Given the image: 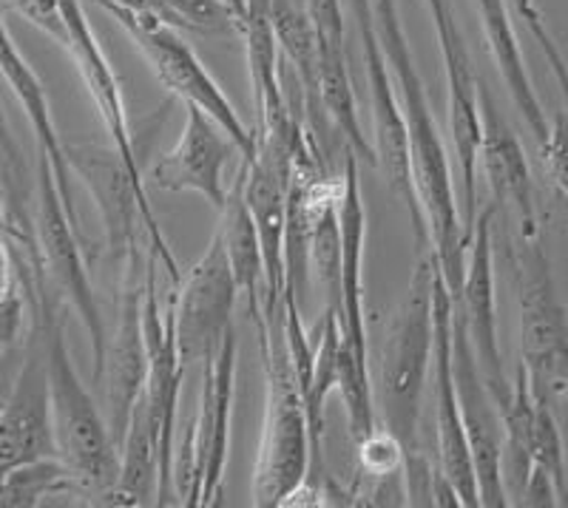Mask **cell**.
I'll list each match as a JSON object with an SVG mask.
<instances>
[{"mask_svg": "<svg viewBox=\"0 0 568 508\" xmlns=\"http://www.w3.org/2000/svg\"><path fill=\"white\" fill-rule=\"evenodd\" d=\"M0 3L12 7L20 18H27L32 27H38L40 32L58 40L65 49V43H69V29H65L63 0H0Z\"/></svg>", "mask_w": 568, "mask_h": 508, "instance_id": "29", "label": "cell"}, {"mask_svg": "<svg viewBox=\"0 0 568 508\" xmlns=\"http://www.w3.org/2000/svg\"><path fill=\"white\" fill-rule=\"evenodd\" d=\"M373 14L384 54H387L389 71H393L395 85H398L404 120H407L415 191H418L420 211H424L426 227H429V242H433V251L440 262L446 287H449L453 298H458L460 287H464L466 251H469V245H466L464 225H460L458 193H455L449 156H446L444 140H440L438 123H435L433 116V105H429V96H426L424 80H420L418 69H415L407 32L400 27L395 0H375Z\"/></svg>", "mask_w": 568, "mask_h": 508, "instance_id": "1", "label": "cell"}, {"mask_svg": "<svg viewBox=\"0 0 568 508\" xmlns=\"http://www.w3.org/2000/svg\"><path fill=\"white\" fill-rule=\"evenodd\" d=\"M429 14H433V23H435V32L440 34L446 32L449 27H455V18H453V9H449V0H424Z\"/></svg>", "mask_w": 568, "mask_h": 508, "instance_id": "32", "label": "cell"}, {"mask_svg": "<svg viewBox=\"0 0 568 508\" xmlns=\"http://www.w3.org/2000/svg\"><path fill=\"white\" fill-rule=\"evenodd\" d=\"M446 65V111H449V140L460 171V225L466 245L471 242L475 220H478V165H480V94L478 80L471 78L469 52L464 45L458 23L438 38Z\"/></svg>", "mask_w": 568, "mask_h": 508, "instance_id": "19", "label": "cell"}, {"mask_svg": "<svg viewBox=\"0 0 568 508\" xmlns=\"http://www.w3.org/2000/svg\"><path fill=\"white\" fill-rule=\"evenodd\" d=\"M83 497L78 477L60 457H43L34 464L20 466L0 480V506L3 508H32L45 497Z\"/></svg>", "mask_w": 568, "mask_h": 508, "instance_id": "27", "label": "cell"}, {"mask_svg": "<svg viewBox=\"0 0 568 508\" xmlns=\"http://www.w3.org/2000/svg\"><path fill=\"white\" fill-rule=\"evenodd\" d=\"M353 18L358 23V38L364 49V69H367L369 100H373V134H375V167L382 171L393 196L407 207L409 225H413L415 242L420 251L433 247L429 227H426L424 211H420L418 191H415L413 156H409V134L404 109L393 89V71H389L387 54H384L382 38L375 29V14L369 0H349Z\"/></svg>", "mask_w": 568, "mask_h": 508, "instance_id": "11", "label": "cell"}, {"mask_svg": "<svg viewBox=\"0 0 568 508\" xmlns=\"http://www.w3.org/2000/svg\"><path fill=\"white\" fill-rule=\"evenodd\" d=\"M236 355H240V338L231 327L220 349L202 364L200 413L185 446L174 457V497H180V506L207 508L220 502L222 475L231 449Z\"/></svg>", "mask_w": 568, "mask_h": 508, "instance_id": "7", "label": "cell"}, {"mask_svg": "<svg viewBox=\"0 0 568 508\" xmlns=\"http://www.w3.org/2000/svg\"><path fill=\"white\" fill-rule=\"evenodd\" d=\"M475 7L480 12V23L486 29V40H489V52L495 58L497 69H500L506 89H509L511 103L520 111L524 123L529 125L537 145H542L549 140L551 125L540 100H537L529 71H526L524 52H520V43H517L515 27H511L509 18V0H475Z\"/></svg>", "mask_w": 568, "mask_h": 508, "instance_id": "26", "label": "cell"}, {"mask_svg": "<svg viewBox=\"0 0 568 508\" xmlns=\"http://www.w3.org/2000/svg\"><path fill=\"white\" fill-rule=\"evenodd\" d=\"M65 156H69L71 171L83 180V185L98 202L105 242H109L114 262H123L134 247H140V238H145L151 256L160 262V267L169 271L171 282L180 284L182 273L160 225H156L149 196L136 191L120 154L114 149L91 145V142H74V145H65Z\"/></svg>", "mask_w": 568, "mask_h": 508, "instance_id": "10", "label": "cell"}, {"mask_svg": "<svg viewBox=\"0 0 568 508\" xmlns=\"http://www.w3.org/2000/svg\"><path fill=\"white\" fill-rule=\"evenodd\" d=\"M34 236H38L45 282L58 293L60 302L74 309V316L83 322V329L91 342V360H94L91 378H94V384H100L109 333H105L98 296L91 287L89 264H85L83 247H80V225L71 220L69 207H65L63 193L54 180L52 162L40 151L38 180H34Z\"/></svg>", "mask_w": 568, "mask_h": 508, "instance_id": "6", "label": "cell"}, {"mask_svg": "<svg viewBox=\"0 0 568 508\" xmlns=\"http://www.w3.org/2000/svg\"><path fill=\"white\" fill-rule=\"evenodd\" d=\"M63 12H65V29H69L65 52L71 54V60H74V65H78L80 71V78H83L85 89H89L91 103H94L100 120H103L105 134L111 136V149L120 154L131 182H134L136 191L145 196V182H142L140 160H136L134 136H131V125H129V114H125V100H123V89H120V80H116L109 58H105L103 49H100L98 34L91 32L89 18H85L83 12V3H80V0H63Z\"/></svg>", "mask_w": 568, "mask_h": 508, "instance_id": "20", "label": "cell"}, {"mask_svg": "<svg viewBox=\"0 0 568 508\" xmlns=\"http://www.w3.org/2000/svg\"><path fill=\"white\" fill-rule=\"evenodd\" d=\"M23 344H27V360L7 409L0 413V480L20 466L43 457H58L45 344L34 318Z\"/></svg>", "mask_w": 568, "mask_h": 508, "instance_id": "15", "label": "cell"}, {"mask_svg": "<svg viewBox=\"0 0 568 508\" xmlns=\"http://www.w3.org/2000/svg\"><path fill=\"white\" fill-rule=\"evenodd\" d=\"M540 154L549 167L551 182L562 196H568V111H560L549 129V140L540 145Z\"/></svg>", "mask_w": 568, "mask_h": 508, "instance_id": "30", "label": "cell"}, {"mask_svg": "<svg viewBox=\"0 0 568 508\" xmlns=\"http://www.w3.org/2000/svg\"><path fill=\"white\" fill-rule=\"evenodd\" d=\"M29 316L40 324L52 395V424L58 457L78 477L83 497L109 506L120 480V449L111 438L109 420L100 415L91 393L80 384L65 344V304L49 287L45 276L38 278L34 296L29 298Z\"/></svg>", "mask_w": 568, "mask_h": 508, "instance_id": "2", "label": "cell"}, {"mask_svg": "<svg viewBox=\"0 0 568 508\" xmlns=\"http://www.w3.org/2000/svg\"><path fill=\"white\" fill-rule=\"evenodd\" d=\"M225 3L233 9V14L240 18V27H242V23H245V0H225Z\"/></svg>", "mask_w": 568, "mask_h": 508, "instance_id": "33", "label": "cell"}, {"mask_svg": "<svg viewBox=\"0 0 568 508\" xmlns=\"http://www.w3.org/2000/svg\"><path fill=\"white\" fill-rule=\"evenodd\" d=\"M273 12H276V0H245L242 34H245V58L253 89V109H256V129L273 123V120H282L293 111L282 89V74H278V38Z\"/></svg>", "mask_w": 568, "mask_h": 508, "instance_id": "24", "label": "cell"}, {"mask_svg": "<svg viewBox=\"0 0 568 508\" xmlns=\"http://www.w3.org/2000/svg\"><path fill=\"white\" fill-rule=\"evenodd\" d=\"M307 14H311L313 32H316L318 85H322L324 111L349 154L375 167V151L369 149V140L364 136L353 83H349L342 0H307Z\"/></svg>", "mask_w": 568, "mask_h": 508, "instance_id": "21", "label": "cell"}, {"mask_svg": "<svg viewBox=\"0 0 568 508\" xmlns=\"http://www.w3.org/2000/svg\"><path fill=\"white\" fill-rule=\"evenodd\" d=\"M453 373L455 389H458L460 418L466 426V440H469L471 464L478 475L480 506L506 508L509 495L504 486V469H500V457H504V418L491 398L489 386H486L484 373H480L478 355L469 342V329H466L464 316L455 307L453 318Z\"/></svg>", "mask_w": 568, "mask_h": 508, "instance_id": "14", "label": "cell"}, {"mask_svg": "<svg viewBox=\"0 0 568 508\" xmlns=\"http://www.w3.org/2000/svg\"><path fill=\"white\" fill-rule=\"evenodd\" d=\"M440 262L433 247H426L415 262L404 298L389 322L382 355V415L404 446V457L418 451L420 395L435 353V284Z\"/></svg>", "mask_w": 568, "mask_h": 508, "instance_id": "4", "label": "cell"}, {"mask_svg": "<svg viewBox=\"0 0 568 508\" xmlns=\"http://www.w3.org/2000/svg\"><path fill=\"white\" fill-rule=\"evenodd\" d=\"M100 9H105L129 32L142 58L149 60L162 89L180 96L185 105H196L200 111H205L213 123L236 142L242 160H251L256 154V131L245 129L220 83L207 74L194 49L180 38V29L162 23L154 14L131 12V9L114 7V3H100Z\"/></svg>", "mask_w": 568, "mask_h": 508, "instance_id": "9", "label": "cell"}, {"mask_svg": "<svg viewBox=\"0 0 568 508\" xmlns=\"http://www.w3.org/2000/svg\"><path fill=\"white\" fill-rule=\"evenodd\" d=\"M23 360H27V344L18 342L9 344V347H0V413L7 409L14 386H18Z\"/></svg>", "mask_w": 568, "mask_h": 508, "instance_id": "31", "label": "cell"}, {"mask_svg": "<svg viewBox=\"0 0 568 508\" xmlns=\"http://www.w3.org/2000/svg\"><path fill=\"white\" fill-rule=\"evenodd\" d=\"M236 154H240L236 142L205 111L187 105L180 140L169 154L154 162L149 182L165 193H200L216 211H222L231 191L225 185V167Z\"/></svg>", "mask_w": 568, "mask_h": 508, "instance_id": "18", "label": "cell"}, {"mask_svg": "<svg viewBox=\"0 0 568 508\" xmlns=\"http://www.w3.org/2000/svg\"><path fill=\"white\" fill-rule=\"evenodd\" d=\"M149 247V245H142ZM134 247L120 262V298H116V327L105 344L103 378L105 406H109V429L116 449L123 446L134 404L140 400L145 373H149V353L142 335V296H145V264L149 253Z\"/></svg>", "mask_w": 568, "mask_h": 508, "instance_id": "13", "label": "cell"}, {"mask_svg": "<svg viewBox=\"0 0 568 508\" xmlns=\"http://www.w3.org/2000/svg\"><path fill=\"white\" fill-rule=\"evenodd\" d=\"M236 296H240V287L233 278L225 242L216 231L207 242L205 253L180 278L174 304H171L176 353L185 367L205 364L220 349L222 338L233 327L231 316L236 307Z\"/></svg>", "mask_w": 568, "mask_h": 508, "instance_id": "12", "label": "cell"}, {"mask_svg": "<svg viewBox=\"0 0 568 508\" xmlns=\"http://www.w3.org/2000/svg\"><path fill=\"white\" fill-rule=\"evenodd\" d=\"M0 74H3L7 85L12 89L20 109L27 111L29 125H32L34 140H38V151L49 156V162H52L54 180H58L60 193H63L65 207H69L71 220L78 222V207H74V193H71L74 171H71L69 156H65V142L60 140L58 129H54L52 105H49L43 83H40L32 65L27 63V58L20 54L18 45H14L12 34L7 29V20H3V12H0Z\"/></svg>", "mask_w": 568, "mask_h": 508, "instance_id": "23", "label": "cell"}, {"mask_svg": "<svg viewBox=\"0 0 568 508\" xmlns=\"http://www.w3.org/2000/svg\"><path fill=\"white\" fill-rule=\"evenodd\" d=\"M220 236L225 242L227 258H231L236 287L247 302V316L253 324L265 322L262 313V298H265V256H262V242H258L256 220L245 202V171L233 180L227 191V202L220 211Z\"/></svg>", "mask_w": 568, "mask_h": 508, "instance_id": "25", "label": "cell"}, {"mask_svg": "<svg viewBox=\"0 0 568 508\" xmlns=\"http://www.w3.org/2000/svg\"><path fill=\"white\" fill-rule=\"evenodd\" d=\"M282 324H253L267 378L265 424H262L251 482L253 506L258 508L291 506L293 497L307 482L313 464L311 418L287 355Z\"/></svg>", "mask_w": 568, "mask_h": 508, "instance_id": "3", "label": "cell"}, {"mask_svg": "<svg viewBox=\"0 0 568 508\" xmlns=\"http://www.w3.org/2000/svg\"><path fill=\"white\" fill-rule=\"evenodd\" d=\"M495 202L484 211H478L475 231H471L469 251H466V273L460 296L455 298V307L464 316L469 342L478 355L480 373H484L486 386L497 409L504 413L511 400V386L504 373V355H500V342H497V304H495V238H491V225H495Z\"/></svg>", "mask_w": 568, "mask_h": 508, "instance_id": "16", "label": "cell"}, {"mask_svg": "<svg viewBox=\"0 0 568 508\" xmlns=\"http://www.w3.org/2000/svg\"><path fill=\"white\" fill-rule=\"evenodd\" d=\"M535 400H537V409H535V435H531V457H535V466L549 471L557 491H560V500L566 502L568 477H566V455H562L560 426H557L555 409H551L549 400H540V398Z\"/></svg>", "mask_w": 568, "mask_h": 508, "instance_id": "28", "label": "cell"}, {"mask_svg": "<svg viewBox=\"0 0 568 508\" xmlns=\"http://www.w3.org/2000/svg\"><path fill=\"white\" fill-rule=\"evenodd\" d=\"M0 233H7L9 236V216H7V202L0 196Z\"/></svg>", "mask_w": 568, "mask_h": 508, "instance_id": "34", "label": "cell"}, {"mask_svg": "<svg viewBox=\"0 0 568 508\" xmlns=\"http://www.w3.org/2000/svg\"><path fill=\"white\" fill-rule=\"evenodd\" d=\"M453 318L455 298L444 282V273L435 284V353H433V393H435V424H438V460L446 480L458 491L460 506L478 508V475L471 464L466 426L460 418L458 389H455L453 373Z\"/></svg>", "mask_w": 568, "mask_h": 508, "instance_id": "17", "label": "cell"}, {"mask_svg": "<svg viewBox=\"0 0 568 508\" xmlns=\"http://www.w3.org/2000/svg\"><path fill=\"white\" fill-rule=\"evenodd\" d=\"M364 233L367 216L362 205V180H358V160L347 151L344 162V193H342V236H344V264H342V298L333 309L342 333L338 349V393L347 413V429L355 446L367 440L375 426L373 384H369L367 364V329H364Z\"/></svg>", "mask_w": 568, "mask_h": 508, "instance_id": "5", "label": "cell"}, {"mask_svg": "<svg viewBox=\"0 0 568 508\" xmlns=\"http://www.w3.org/2000/svg\"><path fill=\"white\" fill-rule=\"evenodd\" d=\"M515 282L520 304V364L529 373L535 398L555 404L568 386V318L540 236H520L517 242Z\"/></svg>", "mask_w": 568, "mask_h": 508, "instance_id": "8", "label": "cell"}, {"mask_svg": "<svg viewBox=\"0 0 568 508\" xmlns=\"http://www.w3.org/2000/svg\"><path fill=\"white\" fill-rule=\"evenodd\" d=\"M480 94V123H484V140H480V165H484L486 182L491 187L497 207H509L515 213L520 236H540L535 211V193H531V174L526 151L497 111L489 89L478 83Z\"/></svg>", "mask_w": 568, "mask_h": 508, "instance_id": "22", "label": "cell"}]
</instances>
